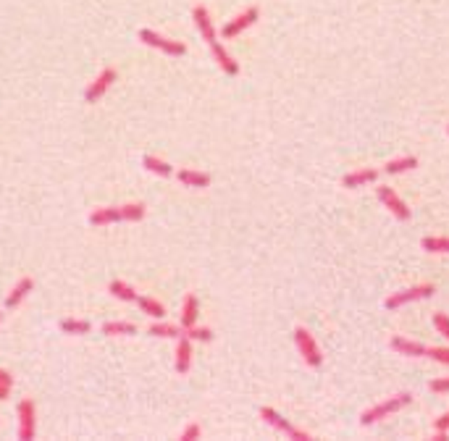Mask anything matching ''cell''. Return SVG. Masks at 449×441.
Wrapping results in <instances>:
<instances>
[{
	"mask_svg": "<svg viewBox=\"0 0 449 441\" xmlns=\"http://www.w3.org/2000/svg\"><path fill=\"white\" fill-rule=\"evenodd\" d=\"M197 318H200V299L195 297L192 292H187L184 299H181V313H179V326H181V331H184V328H192V326L197 323Z\"/></svg>",
	"mask_w": 449,
	"mask_h": 441,
	"instance_id": "5bb4252c",
	"label": "cell"
},
{
	"mask_svg": "<svg viewBox=\"0 0 449 441\" xmlns=\"http://www.w3.org/2000/svg\"><path fill=\"white\" fill-rule=\"evenodd\" d=\"M192 22H195L197 32H200V37L208 42V45L218 40V29H215V24H213L211 11H208L205 6H195V8H192Z\"/></svg>",
	"mask_w": 449,
	"mask_h": 441,
	"instance_id": "30bf717a",
	"label": "cell"
},
{
	"mask_svg": "<svg viewBox=\"0 0 449 441\" xmlns=\"http://www.w3.org/2000/svg\"><path fill=\"white\" fill-rule=\"evenodd\" d=\"M413 168H418V158H415V156H400V158H391L389 163L384 166V174H389V176H397V174L413 171Z\"/></svg>",
	"mask_w": 449,
	"mask_h": 441,
	"instance_id": "7402d4cb",
	"label": "cell"
},
{
	"mask_svg": "<svg viewBox=\"0 0 449 441\" xmlns=\"http://www.w3.org/2000/svg\"><path fill=\"white\" fill-rule=\"evenodd\" d=\"M35 292V278H29V276H22L16 284L11 286V292L6 294V308L13 310V308H19L24 299L29 297Z\"/></svg>",
	"mask_w": 449,
	"mask_h": 441,
	"instance_id": "4fadbf2b",
	"label": "cell"
},
{
	"mask_svg": "<svg viewBox=\"0 0 449 441\" xmlns=\"http://www.w3.org/2000/svg\"><path fill=\"white\" fill-rule=\"evenodd\" d=\"M142 168L147 171V174H153V176H161V179H171L177 171H174V166L168 163V160H163V158L158 156H145L142 158Z\"/></svg>",
	"mask_w": 449,
	"mask_h": 441,
	"instance_id": "d6986e66",
	"label": "cell"
},
{
	"mask_svg": "<svg viewBox=\"0 0 449 441\" xmlns=\"http://www.w3.org/2000/svg\"><path fill=\"white\" fill-rule=\"evenodd\" d=\"M8 392H11V386H3L0 383V399H8Z\"/></svg>",
	"mask_w": 449,
	"mask_h": 441,
	"instance_id": "d590c367",
	"label": "cell"
},
{
	"mask_svg": "<svg viewBox=\"0 0 449 441\" xmlns=\"http://www.w3.org/2000/svg\"><path fill=\"white\" fill-rule=\"evenodd\" d=\"M434 328H436L444 339H449V315L447 313H434Z\"/></svg>",
	"mask_w": 449,
	"mask_h": 441,
	"instance_id": "4dcf8cb0",
	"label": "cell"
},
{
	"mask_svg": "<svg viewBox=\"0 0 449 441\" xmlns=\"http://www.w3.org/2000/svg\"><path fill=\"white\" fill-rule=\"evenodd\" d=\"M103 334L106 336H134L137 334V326L129 321H108V323H103Z\"/></svg>",
	"mask_w": 449,
	"mask_h": 441,
	"instance_id": "d4e9b609",
	"label": "cell"
},
{
	"mask_svg": "<svg viewBox=\"0 0 449 441\" xmlns=\"http://www.w3.org/2000/svg\"><path fill=\"white\" fill-rule=\"evenodd\" d=\"M147 334L155 336V339H174V342H177L184 331H181V326H174V323H168L161 318V321H155L153 326L147 328Z\"/></svg>",
	"mask_w": 449,
	"mask_h": 441,
	"instance_id": "44dd1931",
	"label": "cell"
},
{
	"mask_svg": "<svg viewBox=\"0 0 449 441\" xmlns=\"http://www.w3.org/2000/svg\"><path fill=\"white\" fill-rule=\"evenodd\" d=\"M0 383H3V386H13V376L8 373V370L0 368Z\"/></svg>",
	"mask_w": 449,
	"mask_h": 441,
	"instance_id": "836d02e7",
	"label": "cell"
},
{
	"mask_svg": "<svg viewBox=\"0 0 449 441\" xmlns=\"http://www.w3.org/2000/svg\"><path fill=\"white\" fill-rule=\"evenodd\" d=\"M184 334L192 339V342H213V331L208 326H192V328H184Z\"/></svg>",
	"mask_w": 449,
	"mask_h": 441,
	"instance_id": "83f0119b",
	"label": "cell"
},
{
	"mask_svg": "<svg viewBox=\"0 0 449 441\" xmlns=\"http://www.w3.org/2000/svg\"><path fill=\"white\" fill-rule=\"evenodd\" d=\"M137 305H140V310L145 313V315H150V318H155V321L165 318L163 302H158L155 297H137Z\"/></svg>",
	"mask_w": 449,
	"mask_h": 441,
	"instance_id": "484cf974",
	"label": "cell"
},
{
	"mask_svg": "<svg viewBox=\"0 0 449 441\" xmlns=\"http://www.w3.org/2000/svg\"><path fill=\"white\" fill-rule=\"evenodd\" d=\"M16 420H19V426H16L19 439L22 441L35 439L37 436V405H35V399H22V402L16 405Z\"/></svg>",
	"mask_w": 449,
	"mask_h": 441,
	"instance_id": "8992f818",
	"label": "cell"
},
{
	"mask_svg": "<svg viewBox=\"0 0 449 441\" xmlns=\"http://www.w3.org/2000/svg\"><path fill=\"white\" fill-rule=\"evenodd\" d=\"M174 368L179 376H187L192 368V339L187 334H181L177 339V352H174Z\"/></svg>",
	"mask_w": 449,
	"mask_h": 441,
	"instance_id": "7c38bea8",
	"label": "cell"
},
{
	"mask_svg": "<svg viewBox=\"0 0 449 441\" xmlns=\"http://www.w3.org/2000/svg\"><path fill=\"white\" fill-rule=\"evenodd\" d=\"M428 389L434 394H447L449 392V376L447 378H436V381H431L428 383Z\"/></svg>",
	"mask_w": 449,
	"mask_h": 441,
	"instance_id": "1f68e13d",
	"label": "cell"
},
{
	"mask_svg": "<svg viewBox=\"0 0 449 441\" xmlns=\"http://www.w3.org/2000/svg\"><path fill=\"white\" fill-rule=\"evenodd\" d=\"M376 197H378V203L384 205V208H386L397 221H410V215H413L410 205L405 203V200H402L400 194L391 190V187H378Z\"/></svg>",
	"mask_w": 449,
	"mask_h": 441,
	"instance_id": "9c48e42d",
	"label": "cell"
},
{
	"mask_svg": "<svg viewBox=\"0 0 449 441\" xmlns=\"http://www.w3.org/2000/svg\"><path fill=\"white\" fill-rule=\"evenodd\" d=\"M378 179V171L376 168H357V171H350L342 176V187L347 190H360L366 184H373Z\"/></svg>",
	"mask_w": 449,
	"mask_h": 441,
	"instance_id": "2e32d148",
	"label": "cell"
},
{
	"mask_svg": "<svg viewBox=\"0 0 449 441\" xmlns=\"http://www.w3.org/2000/svg\"><path fill=\"white\" fill-rule=\"evenodd\" d=\"M258 19H260V8L258 6H250V8H245L242 13H236L234 19H229V22L221 26L218 37H221V40H234V37H239L242 32H247L252 24H258Z\"/></svg>",
	"mask_w": 449,
	"mask_h": 441,
	"instance_id": "52a82bcc",
	"label": "cell"
},
{
	"mask_svg": "<svg viewBox=\"0 0 449 441\" xmlns=\"http://www.w3.org/2000/svg\"><path fill=\"white\" fill-rule=\"evenodd\" d=\"M174 176H177V181L181 187H192V190H205V187H211L213 181L211 174L197 171V168H179Z\"/></svg>",
	"mask_w": 449,
	"mask_h": 441,
	"instance_id": "8fae6325",
	"label": "cell"
},
{
	"mask_svg": "<svg viewBox=\"0 0 449 441\" xmlns=\"http://www.w3.org/2000/svg\"><path fill=\"white\" fill-rule=\"evenodd\" d=\"M449 439V431H436L434 433V441H447Z\"/></svg>",
	"mask_w": 449,
	"mask_h": 441,
	"instance_id": "e575fe53",
	"label": "cell"
},
{
	"mask_svg": "<svg viewBox=\"0 0 449 441\" xmlns=\"http://www.w3.org/2000/svg\"><path fill=\"white\" fill-rule=\"evenodd\" d=\"M389 347L397 352V355H405V358H425V349L421 342H413V339H407V336H394L389 342Z\"/></svg>",
	"mask_w": 449,
	"mask_h": 441,
	"instance_id": "e0dca14e",
	"label": "cell"
},
{
	"mask_svg": "<svg viewBox=\"0 0 449 441\" xmlns=\"http://www.w3.org/2000/svg\"><path fill=\"white\" fill-rule=\"evenodd\" d=\"M260 420L266 423V426H271L273 431H279V433H284L286 439L292 441H310V433L302 428H297V426H292L286 417L279 413V410H273V407H260Z\"/></svg>",
	"mask_w": 449,
	"mask_h": 441,
	"instance_id": "3957f363",
	"label": "cell"
},
{
	"mask_svg": "<svg viewBox=\"0 0 449 441\" xmlns=\"http://www.w3.org/2000/svg\"><path fill=\"white\" fill-rule=\"evenodd\" d=\"M108 294L113 299H118V302H137V289L131 284H126V281H121V278H113L111 284H108Z\"/></svg>",
	"mask_w": 449,
	"mask_h": 441,
	"instance_id": "ffe728a7",
	"label": "cell"
},
{
	"mask_svg": "<svg viewBox=\"0 0 449 441\" xmlns=\"http://www.w3.org/2000/svg\"><path fill=\"white\" fill-rule=\"evenodd\" d=\"M447 134H449V126H447Z\"/></svg>",
	"mask_w": 449,
	"mask_h": 441,
	"instance_id": "74e56055",
	"label": "cell"
},
{
	"mask_svg": "<svg viewBox=\"0 0 449 441\" xmlns=\"http://www.w3.org/2000/svg\"><path fill=\"white\" fill-rule=\"evenodd\" d=\"M425 358L441 363V365H449V347H431V349H425Z\"/></svg>",
	"mask_w": 449,
	"mask_h": 441,
	"instance_id": "f1b7e54d",
	"label": "cell"
},
{
	"mask_svg": "<svg viewBox=\"0 0 449 441\" xmlns=\"http://www.w3.org/2000/svg\"><path fill=\"white\" fill-rule=\"evenodd\" d=\"M118 213H121V221H126V224H137L145 218L147 213V205L145 203H126V205H118Z\"/></svg>",
	"mask_w": 449,
	"mask_h": 441,
	"instance_id": "cb8c5ba5",
	"label": "cell"
},
{
	"mask_svg": "<svg viewBox=\"0 0 449 441\" xmlns=\"http://www.w3.org/2000/svg\"><path fill=\"white\" fill-rule=\"evenodd\" d=\"M121 213H118V205H103V208H95L90 213V226L95 228H106L111 224H118Z\"/></svg>",
	"mask_w": 449,
	"mask_h": 441,
	"instance_id": "ac0fdd59",
	"label": "cell"
},
{
	"mask_svg": "<svg viewBox=\"0 0 449 441\" xmlns=\"http://www.w3.org/2000/svg\"><path fill=\"white\" fill-rule=\"evenodd\" d=\"M410 402H413V394L410 392L394 394V397H389V399H384V402H378V405L363 410L360 423H363V426H373V423H378V420H384V417H389V415H394V413L405 410Z\"/></svg>",
	"mask_w": 449,
	"mask_h": 441,
	"instance_id": "6da1fadb",
	"label": "cell"
},
{
	"mask_svg": "<svg viewBox=\"0 0 449 441\" xmlns=\"http://www.w3.org/2000/svg\"><path fill=\"white\" fill-rule=\"evenodd\" d=\"M200 436H202L200 423H187V426L181 428V433H179V439L181 441H197Z\"/></svg>",
	"mask_w": 449,
	"mask_h": 441,
	"instance_id": "f546056e",
	"label": "cell"
},
{
	"mask_svg": "<svg viewBox=\"0 0 449 441\" xmlns=\"http://www.w3.org/2000/svg\"><path fill=\"white\" fill-rule=\"evenodd\" d=\"M0 323H3V313H0Z\"/></svg>",
	"mask_w": 449,
	"mask_h": 441,
	"instance_id": "8d00e7d4",
	"label": "cell"
},
{
	"mask_svg": "<svg viewBox=\"0 0 449 441\" xmlns=\"http://www.w3.org/2000/svg\"><path fill=\"white\" fill-rule=\"evenodd\" d=\"M421 247L434 255H449V237H423Z\"/></svg>",
	"mask_w": 449,
	"mask_h": 441,
	"instance_id": "4316f807",
	"label": "cell"
},
{
	"mask_svg": "<svg viewBox=\"0 0 449 441\" xmlns=\"http://www.w3.org/2000/svg\"><path fill=\"white\" fill-rule=\"evenodd\" d=\"M208 48H211L213 60L218 63V69H221V72L229 74V76H236V74H239V63H236V58L224 48V45H221V42H218V40H215V42H211Z\"/></svg>",
	"mask_w": 449,
	"mask_h": 441,
	"instance_id": "9a60e30c",
	"label": "cell"
},
{
	"mask_svg": "<svg viewBox=\"0 0 449 441\" xmlns=\"http://www.w3.org/2000/svg\"><path fill=\"white\" fill-rule=\"evenodd\" d=\"M116 82H118V72L116 69H111V66H106L103 72L95 76L92 82L87 84V90H84V103H90V106L100 103V100L106 97L108 90H111Z\"/></svg>",
	"mask_w": 449,
	"mask_h": 441,
	"instance_id": "ba28073f",
	"label": "cell"
},
{
	"mask_svg": "<svg viewBox=\"0 0 449 441\" xmlns=\"http://www.w3.org/2000/svg\"><path fill=\"white\" fill-rule=\"evenodd\" d=\"M58 328L69 336H84L92 331V323L82 321V318H63V321L58 323Z\"/></svg>",
	"mask_w": 449,
	"mask_h": 441,
	"instance_id": "603a6c76",
	"label": "cell"
},
{
	"mask_svg": "<svg viewBox=\"0 0 449 441\" xmlns=\"http://www.w3.org/2000/svg\"><path fill=\"white\" fill-rule=\"evenodd\" d=\"M137 37H140L142 45L158 50V53H165V56H171V58H181V56H187V45H184V42H179V40H168V37H163L161 32H155V29H140Z\"/></svg>",
	"mask_w": 449,
	"mask_h": 441,
	"instance_id": "7a4b0ae2",
	"label": "cell"
},
{
	"mask_svg": "<svg viewBox=\"0 0 449 441\" xmlns=\"http://www.w3.org/2000/svg\"><path fill=\"white\" fill-rule=\"evenodd\" d=\"M434 428H436V431H449V413H444L441 417H436Z\"/></svg>",
	"mask_w": 449,
	"mask_h": 441,
	"instance_id": "d6a6232c",
	"label": "cell"
},
{
	"mask_svg": "<svg viewBox=\"0 0 449 441\" xmlns=\"http://www.w3.org/2000/svg\"><path fill=\"white\" fill-rule=\"evenodd\" d=\"M295 347H297V352L302 355L307 368H320V365H323V352H320L316 336L310 334L305 326H297L295 328Z\"/></svg>",
	"mask_w": 449,
	"mask_h": 441,
	"instance_id": "277c9868",
	"label": "cell"
},
{
	"mask_svg": "<svg viewBox=\"0 0 449 441\" xmlns=\"http://www.w3.org/2000/svg\"><path fill=\"white\" fill-rule=\"evenodd\" d=\"M436 294V286L434 284H415L410 289H402V292H394L391 297L384 299V308L386 310H400L405 305H410V302H421V299H428Z\"/></svg>",
	"mask_w": 449,
	"mask_h": 441,
	"instance_id": "5b68a950",
	"label": "cell"
}]
</instances>
